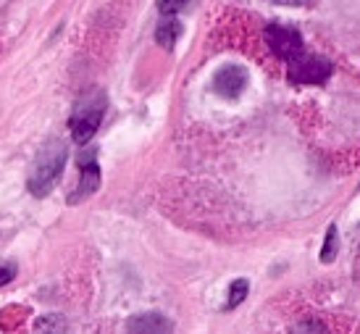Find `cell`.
<instances>
[{"label": "cell", "instance_id": "3957f363", "mask_svg": "<svg viewBox=\"0 0 360 334\" xmlns=\"http://www.w3.org/2000/svg\"><path fill=\"white\" fill-rule=\"evenodd\" d=\"M287 74L297 84H321V82H326L331 77V61L321 58V56L300 53L297 58H292L287 63Z\"/></svg>", "mask_w": 360, "mask_h": 334}, {"label": "cell", "instance_id": "9c48e42d", "mask_svg": "<svg viewBox=\"0 0 360 334\" xmlns=\"http://www.w3.org/2000/svg\"><path fill=\"white\" fill-rule=\"evenodd\" d=\"M248 290H250V284H248V279H237V282L229 287V300H226V311H231V308H237V305L248 297Z\"/></svg>", "mask_w": 360, "mask_h": 334}, {"label": "cell", "instance_id": "52a82bcc", "mask_svg": "<svg viewBox=\"0 0 360 334\" xmlns=\"http://www.w3.org/2000/svg\"><path fill=\"white\" fill-rule=\"evenodd\" d=\"M127 332L129 334H171L174 332V321L163 314H137L129 319Z\"/></svg>", "mask_w": 360, "mask_h": 334}, {"label": "cell", "instance_id": "7c38bea8", "mask_svg": "<svg viewBox=\"0 0 360 334\" xmlns=\"http://www.w3.org/2000/svg\"><path fill=\"white\" fill-rule=\"evenodd\" d=\"M295 334H326V329L319 321H302L300 326H295Z\"/></svg>", "mask_w": 360, "mask_h": 334}, {"label": "cell", "instance_id": "7a4b0ae2", "mask_svg": "<svg viewBox=\"0 0 360 334\" xmlns=\"http://www.w3.org/2000/svg\"><path fill=\"white\" fill-rule=\"evenodd\" d=\"M103 116H105V95L103 92H90L87 98H82L74 105V113L69 119L71 140L77 145H87L92 140V134L98 132Z\"/></svg>", "mask_w": 360, "mask_h": 334}, {"label": "cell", "instance_id": "8992f818", "mask_svg": "<svg viewBox=\"0 0 360 334\" xmlns=\"http://www.w3.org/2000/svg\"><path fill=\"white\" fill-rule=\"evenodd\" d=\"M245 84H248V71L242 69V66H237V63L221 66L216 71V77H213V90L219 92L221 98H226V101L240 98Z\"/></svg>", "mask_w": 360, "mask_h": 334}, {"label": "cell", "instance_id": "ba28073f", "mask_svg": "<svg viewBox=\"0 0 360 334\" xmlns=\"http://www.w3.org/2000/svg\"><path fill=\"white\" fill-rule=\"evenodd\" d=\"M181 32V24L179 21H163L158 27V32H155V40L163 45V48H174V42H176V37H179Z\"/></svg>", "mask_w": 360, "mask_h": 334}, {"label": "cell", "instance_id": "8fae6325", "mask_svg": "<svg viewBox=\"0 0 360 334\" xmlns=\"http://www.w3.org/2000/svg\"><path fill=\"white\" fill-rule=\"evenodd\" d=\"M192 0H158V11L163 16H176L179 11H184Z\"/></svg>", "mask_w": 360, "mask_h": 334}, {"label": "cell", "instance_id": "4fadbf2b", "mask_svg": "<svg viewBox=\"0 0 360 334\" xmlns=\"http://www.w3.org/2000/svg\"><path fill=\"white\" fill-rule=\"evenodd\" d=\"M13 276H16V266H13V264H0V287H3V284H8Z\"/></svg>", "mask_w": 360, "mask_h": 334}, {"label": "cell", "instance_id": "5bb4252c", "mask_svg": "<svg viewBox=\"0 0 360 334\" xmlns=\"http://www.w3.org/2000/svg\"><path fill=\"white\" fill-rule=\"evenodd\" d=\"M281 6H302V3H308V0H276Z\"/></svg>", "mask_w": 360, "mask_h": 334}, {"label": "cell", "instance_id": "30bf717a", "mask_svg": "<svg viewBox=\"0 0 360 334\" xmlns=\"http://www.w3.org/2000/svg\"><path fill=\"white\" fill-rule=\"evenodd\" d=\"M337 240H340V234H337V226L331 224L329 232H326V243H323V250H321V261H323V264H331V261L337 258Z\"/></svg>", "mask_w": 360, "mask_h": 334}, {"label": "cell", "instance_id": "277c9868", "mask_svg": "<svg viewBox=\"0 0 360 334\" xmlns=\"http://www.w3.org/2000/svg\"><path fill=\"white\" fill-rule=\"evenodd\" d=\"M98 187H101V169H98L95 148H90V150H82L79 155V182H77V190L69 195V203H82Z\"/></svg>", "mask_w": 360, "mask_h": 334}, {"label": "cell", "instance_id": "6da1fadb", "mask_svg": "<svg viewBox=\"0 0 360 334\" xmlns=\"http://www.w3.org/2000/svg\"><path fill=\"white\" fill-rule=\"evenodd\" d=\"M66 158H69V148L66 142L53 140L51 145H45L40 150V155L32 163L30 179H27V187L34 198H45L51 195V190L56 187V182L63 174V166H66Z\"/></svg>", "mask_w": 360, "mask_h": 334}, {"label": "cell", "instance_id": "5b68a950", "mask_svg": "<svg viewBox=\"0 0 360 334\" xmlns=\"http://www.w3.org/2000/svg\"><path fill=\"white\" fill-rule=\"evenodd\" d=\"M266 40H269L271 51L276 53L279 58L290 63L292 58H297L302 51V37L297 30H292V27H279V24H271L269 30H266Z\"/></svg>", "mask_w": 360, "mask_h": 334}]
</instances>
